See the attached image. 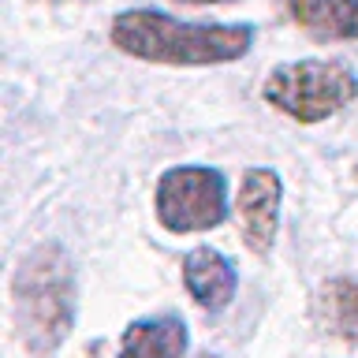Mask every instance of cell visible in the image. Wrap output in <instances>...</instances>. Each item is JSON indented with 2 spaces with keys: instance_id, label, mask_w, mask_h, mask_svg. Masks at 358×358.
<instances>
[{
  "instance_id": "6da1fadb",
  "label": "cell",
  "mask_w": 358,
  "mask_h": 358,
  "mask_svg": "<svg viewBox=\"0 0 358 358\" xmlns=\"http://www.w3.org/2000/svg\"><path fill=\"white\" fill-rule=\"evenodd\" d=\"M112 45L123 56L172 67H209L243 60L254 45V27L243 22H183L153 8H131L112 19Z\"/></svg>"
},
{
  "instance_id": "7a4b0ae2",
  "label": "cell",
  "mask_w": 358,
  "mask_h": 358,
  "mask_svg": "<svg viewBox=\"0 0 358 358\" xmlns=\"http://www.w3.org/2000/svg\"><path fill=\"white\" fill-rule=\"evenodd\" d=\"M75 265L60 243H41L19 262L11 280L15 329L30 355H52L75 324Z\"/></svg>"
},
{
  "instance_id": "3957f363",
  "label": "cell",
  "mask_w": 358,
  "mask_h": 358,
  "mask_svg": "<svg viewBox=\"0 0 358 358\" xmlns=\"http://www.w3.org/2000/svg\"><path fill=\"white\" fill-rule=\"evenodd\" d=\"M262 97L295 123H321L358 97V75L343 60H291L268 71Z\"/></svg>"
},
{
  "instance_id": "277c9868",
  "label": "cell",
  "mask_w": 358,
  "mask_h": 358,
  "mask_svg": "<svg viewBox=\"0 0 358 358\" xmlns=\"http://www.w3.org/2000/svg\"><path fill=\"white\" fill-rule=\"evenodd\" d=\"M153 213L164 231L194 235L228 220V179L206 164H179L157 179Z\"/></svg>"
},
{
  "instance_id": "5b68a950",
  "label": "cell",
  "mask_w": 358,
  "mask_h": 358,
  "mask_svg": "<svg viewBox=\"0 0 358 358\" xmlns=\"http://www.w3.org/2000/svg\"><path fill=\"white\" fill-rule=\"evenodd\" d=\"M280 176L273 168H246V176L239 179V220H243V243L250 246V254L265 257L276 243L280 231Z\"/></svg>"
},
{
  "instance_id": "8992f818",
  "label": "cell",
  "mask_w": 358,
  "mask_h": 358,
  "mask_svg": "<svg viewBox=\"0 0 358 358\" xmlns=\"http://www.w3.org/2000/svg\"><path fill=\"white\" fill-rule=\"evenodd\" d=\"M183 287L201 310L217 313L235 299L239 273H235V265L220 250H213V246H194V250L183 257Z\"/></svg>"
},
{
  "instance_id": "52a82bcc",
  "label": "cell",
  "mask_w": 358,
  "mask_h": 358,
  "mask_svg": "<svg viewBox=\"0 0 358 358\" xmlns=\"http://www.w3.org/2000/svg\"><path fill=\"white\" fill-rule=\"evenodd\" d=\"M187 347V321L179 313H157V317H138L123 329L116 358H183Z\"/></svg>"
},
{
  "instance_id": "ba28073f",
  "label": "cell",
  "mask_w": 358,
  "mask_h": 358,
  "mask_svg": "<svg viewBox=\"0 0 358 358\" xmlns=\"http://www.w3.org/2000/svg\"><path fill=\"white\" fill-rule=\"evenodd\" d=\"M284 15L317 41H358V0H276Z\"/></svg>"
},
{
  "instance_id": "9c48e42d",
  "label": "cell",
  "mask_w": 358,
  "mask_h": 358,
  "mask_svg": "<svg viewBox=\"0 0 358 358\" xmlns=\"http://www.w3.org/2000/svg\"><path fill=\"white\" fill-rule=\"evenodd\" d=\"M313 313L329 336L358 347V276L324 280L317 299H313Z\"/></svg>"
},
{
  "instance_id": "30bf717a",
  "label": "cell",
  "mask_w": 358,
  "mask_h": 358,
  "mask_svg": "<svg viewBox=\"0 0 358 358\" xmlns=\"http://www.w3.org/2000/svg\"><path fill=\"white\" fill-rule=\"evenodd\" d=\"M176 4H190V8H201V4H228V0H176Z\"/></svg>"
},
{
  "instance_id": "8fae6325",
  "label": "cell",
  "mask_w": 358,
  "mask_h": 358,
  "mask_svg": "<svg viewBox=\"0 0 358 358\" xmlns=\"http://www.w3.org/2000/svg\"><path fill=\"white\" fill-rule=\"evenodd\" d=\"M198 358H217V355H198Z\"/></svg>"
}]
</instances>
